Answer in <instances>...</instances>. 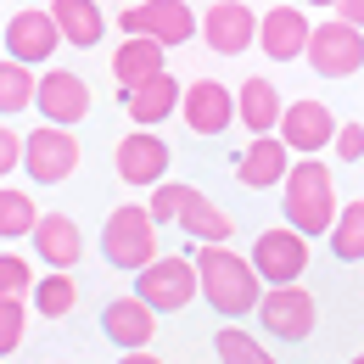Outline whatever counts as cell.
Wrapping results in <instances>:
<instances>
[{
	"label": "cell",
	"mask_w": 364,
	"mask_h": 364,
	"mask_svg": "<svg viewBox=\"0 0 364 364\" xmlns=\"http://www.w3.org/2000/svg\"><path fill=\"white\" fill-rule=\"evenodd\" d=\"M34 107V73L17 68V62H0V112H28Z\"/></svg>",
	"instance_id": "83f0119b"
},
{
	"label": "cell",
	"mask_w": 364,
	"mask_h": 364,
	"mask_svg": "<svg viewBox=\"0 0 364 364\" xmlns=\"http://www.w3.org/2000/svg\"><path fill=\"white\" fill-rule=\"evenodd\" d=\"M0 364H6V359H0Z\"/></svg>",
	"instance_id": "74e56055"
},
{
	"label": "cell",
	"mask_w": 364,
	"mask_h": 364,
	"mask_svg": "<svg viewBox=\"0 0 364 364\" xmlns=\"http://www.w3.org/2000/svg\"><path fill=\"white\" fill-rule=\"evenodd\" d=\"M309 68H314L319 79H348V73H359L364 68V34H353L348 23H314L309 28Z\"/></svg>",
	"instance_id": "9c48e42d"
},
{
	"label": "cell",
	"mask_w": 364,
	"mask_h": 364,
	"mask_svg": "<svg viewBox=\"0 0 364 364\" xmlns=\"http://www.w3.org/2000/svg\"><path fill=\"white\" fill-rule=\"evenodd\" d=\"M124 107H129V118H135L140 129H151V124L174 118V107H180V85H174L168 73H157L151 85H140V90L124 95Z\"/></svg>",
	"instance_id": "cb8c5ba5"
},
{
	"label": "cell",
	"mask_w": 364,
	"mask_h": 364,
	"mask_svg": "<svg viewBox=\"0 0 364 364\" xmlns=\"http://www.w3.org/2000/svg\"><path fill=\"white\" fill-rule=\"evenodd\" d=\"M79 140H73V129H50V124H40L34 135H23V168H28V180L34 185H62L73 168H79Z\"/></svg>",
	"instance_id": "30bf717a"
},
{
	"label": "cell",
	"mask_w": 364,
	"mask_h": 364,
	"mask_svg": "<svg viewBox=\"0 0 364 364\" xmlns=\"http://www.w3.org/2000/svg\"><path fill=\"white\" fill-rule=\"evenodd\" d=\"M274 140L286 146V157H319L331 140H336V112L325 107V101H291L286 112H280V124H274Z\"/></svg>",
	"instance_id": "5b68a950"
},
{
	"label": "cell",
	"mask_w": 364,
	"mask_h": 364,
	"mask_svg": "<svg viewBox=\"0 0 364 364\" xmlns=\"http://www.w3.org/2000/svg\"><path fill=\"white\" fill-rule=\"evenodd\" d=\"M163 73V46H151V40H124V46L112 50V79H118V90L129 95L140 85H151Z\"/></svg>",
	"instance_id": "603a6c76"
},
{
	"label": "cell",
	"mask_w": 364,
	"mask_h": 364,
	"mask_svg": "<svg viewBox=\"0 0 364 364\" xmlns=\"http://www.w3.org/2000/svg\"><path fill=\"white\" fill-rule=\"evenodd\" d=\"M258 319L280 342H309L314 336V319H319V303H314L309 286H274V291L258 297Z\"/></svg>",
	"instance_id": "ba28073f"
},
{
	"label": "cell",
	"mask_w": 364,
	"mask_h": 364,
	"mask_svg": "<svg viewBox=\"0 0 364 364\" xmlns=\"http://www.w3.org/2000/svg\"><path fill=\"white\" fill-rule=\"evenodd\" d=\"M46 11H50V23H56V34L79 50L101 46V34H107V11L95 0H50Z\"/></svg>",
	"instance_id": "44dd1931"
},
{
	"label": "cell",
	"mask_w": 364,
	"mask_h": 364,
	"mask_svg": "<svg viewBox=\"0 0 364 364\" xmlns=\"http://www.w3.org/2000/svg\"><path fill=\"white\" fill-rule=\"evenodd\" d=\"M118 364H163V359H157V353H124Z\"/></svg>",
	"instance_id": "d590c367"
},
{
	"label": "cell",
	"mask_w": 364,
	"mask_h": 364,
	"mask_svg": "<svg viewBox=\"0 0 364 364\" xmlns=\"http://www.w3.org/2000/svg\"><path fill=\"white\" fill-rule=\"evenodd\" d=\"M230 95H235V118L252 129V140H258V135H274V124H280L286 101H280V90H274L264 73L241 79V90H230Z\"/></svg>",
	"instance_id": "d6986e66"
},
{
	"label": "cell",
	"mask_w": 364,
	"mask_h": 364,
	"mask_svg": "<svg viewBox=\"0 0 364 364\" xmlns=\"http://www.w3.org/2000/svg\"><path fill=\"white\" fill-rule=\"evenodd\" d=\"M286 168H291V157H286V146L274 135H258L241 157H235V180L247 185V191H269V185L286 180Z\"/></svg>",
	"instance_id": "ffe728a7"
},
{
	"label": "cell",
	"mask_w": 364,
	"mask_h": 364,
	"mask_svg": "<svg viewBox=\"0 0 364 364\" xmlns=\"http://www.w3.org/2000/svg\"><path fill=\"white\" fill-rule=\"evenodd\" d=\"M196 297V269L191 258H157L135 274V303H146L151 314H180Z\"/></svg>",
	"instance_id": "8992f818"
},
{
	"label": "cell",
	"mask_w": 364,
	"mask_h": 364,
	"mask_svg": "<svg viewBox=\"0 0 364 364\" xmlns=\"http://www.w3.org/2000/svg\"><path fill=\"white\" fill-rule=\"evenodd\" d=\"M180 202H185V185L163 180L157 191H151V202H146V219H151V225H174V219H180Z\"/></svg>",
	"instance_id": "4dcf8cb0"
},
{
	"label": "cell",
	"mask_w": 364,
	"mask_h": 364,
	"mask_svg": "<svg viewBox=\"0 0 364 364\" xmlns=\"http://www.w3.org/2000/svg\"><path fill=\"white\" fill-rule=\"evenodd\" d=\"M331 146H336L342 163H359V157H364V129H359V124H336V140H331Z\"/></svg>",
	"instance_id": "d6a6232c"
},
{
	"label": "cell",
	"mask_w": 364,
	"mask_h": 364,
	"mask_svg": "<svg viewBox=\"0 0 364 364\" xmlns=\"http://www.w3.org/2000/svg\"><path fill=\"white\" fill-rule=\"evenodd\" d=\"M62 46V34H56V23H50L46 6H23L11 23H6V62H17V68H40L50 62V50Z\"/></svg>",
	"instance_id": "4fadbf2b"
},
{
	"label": "cell",
	"mask_w": 364,
	"mask_h": 364,
	"mask_svg": "<svg viewBox=\"0 0 364 364\" xmlns=\"http://www.w3.org/2000/svg\"><path fill=\"white\" fill-rule=\"evenodd\" d=\"M191 269H196V297H208L225 319H241V314L258 309V274H252V264H247L241 252L202 247Z\"/></svg>",
	"instance_id": "7a4b0ae2"
},
{
	"label": "cell",
	"mask_w": 364,
	"mask_h": 364,
	"mask_svg": "<svg viewBox=\"0 0 364 364\" xmlns=\"http://www.w3.org/2000/svg\"><path fill=\"white\" fill-rule=\"evenodd\" d=\"M40 225V208L23 196V191H11V185H0V241H17V235H34Z\"/></svg>",
	"instance_id": "4316f807"
},
{
	"label": "cell",
	"mask_w": 364,
	"mask_h": 364,
	"mask_svg": "<svg viewBox=\"0 0 364 364\" xmlns=\"http://www.w3.org/2000/svg\"><path fill=\"white\" fill-rule=\"evenodd\" d=\"M168 146L151 135V129H135V135L118 140V151H112V163H118V180L124 185H163V174H168Z\"/></svg>",
	"instance_id": "9a60e30c"
},
{
	"label": "cell",
	"mask_w": 364,
	"mask_h": 364,
	"mask_svg": "<svg viewBox=\"0 0 364 364\" xmlns=\"http://www.w3.org/2000/svg\"><path fill=\"white\" fill-rule=\"evenodd\" d=\"M28 303L40 309V319H62V314H73L79 286H73V274H40V286L28 291Z\"/></svg>",
	"instance_id": "484cf974"
},
{
	"label": "cell",
	"mask_w": 364,
	"mask_h": 364,
	"mask_svg": "<svg viewBox=\"0 0 364 364\" xmlns=\"http://www.w3.org/2000/svg\"><path fill=\"white\" fill-rule=\"evenodd\" d=\"M196 34L208 40L213 56H241L258 46V11L241 0H213L208 11H196Z\"/></svg>",
	"instance_id": "52a82bcc"
},
{
	"label": "cell",
	"mask_w": 364,
	"mask_h": 364,
	"mask_svg": "<svg viewBox=\"0 0 364 364\" xmlns=\"http://www.w3.org/2000/svg\"><path fill=\"white\" fill-rule=\"evenodd\" d=\"M353 364H364V353H359V359H353Z\"/></svg>",
	"instance_id": "8d00e7d4"
},
{
	"label": "cell",
	"mask_w": 364,
	"mask_h": 364,
	"mask_svg": "<svg viewBox=\"0 0 364 364\" xmlns=\"http://www.w3.org/2000/svg\"><path fill=\"white\" fill-rule=\"evenodd\" d=\"M280 208H286V230L314 241V235H331L336 225V185H331V168L319 157H297L280 180Z\"/></svg>",
	"instance_id": "6da1fadb"
},
{
	"label": "cell",
	"mask_w": 364,
	"mask_h": 364,
	"mask_svg": "<svg viewBox=\"0 0 364 364\" xmlns=\"http://www.w3.org/2000/svg\"><path fill=\"white\" fill-rule=\"evenodd\" d=\"M23 331H28V303H0V359L23 348Z\"/></svg>",
	"instance_id": "1f68e13d"
},
{
	"label": "cell",
	"mask_w": 364,
	"mask_h": 364,
	"mask_svg": "<svg viewBox=\"0 0 364 364\" xmlns=\"http://www.w3.org/2000/svg\"><path fill=\"white\" fill-rule=\"evenodd\" d=\"M252 274L258 280H269V286H303V269H309V241L303 235H291V230H264L258 241H252Z\"/></svg>",
	"instance_id": "8fae6325"
},
{
	"label": "cell",
	"mask_w": 364,
	"mask_h": 364,
	"mask_svg": "<svg viewBox=\"0 0 364 364\" xmlns=\"http://www.w3.org/2000/svg\"><path fill=\"white\" fill-rule=\"evenodd\" d=\"M101 252H107V264L112 269H146V264H157L163 252H157V225L146 219V208H112L107 213V225H101Z\"/></svg>",
	"instance_id": "3957f363"
},
{
	"label": "cell",
	"mask_w": 364,
	"mask_h": 364,
	"mask_svg": "<svg viewBox=\"0 0 364 364\" xmlns=\"http://www.w3.org/2000/svg\"><path fill=\"white\" fill-rule=\"evenodd\" d=\"M336 23H348L353 34H364V0H342L336 6Z\"/></svg>",
	"instance_id": "e575fe53"
},
{
	"label": "cell",
	"mask_w": 364,
	"mask_h": 364,
	"mask_svg": "<svg viewBox=\"0 0 364 364\" xmlns=\"http://www.w3.org/2000/svg\"><path fill=\"white\" fill-rule=\"evenodd\" d=\"M34 101H40V118L50 129H73L90 112V85L73 68H50L46 79H34Z\"/></svg>",
	"instance_id": "7c38bea8"
},
{
	"label": "cell",
	"mask_w": 364,
	"mask_h": 364,
	"mask_svg": "<svg viewBox=\"0 0 364 364\" xmlns=\"http://www.w3.org/2000/svg\"><path fill=\"white\" fill-rule=\"evenodd\" d=\"M34 291V269L17 252H0V303H23Z\"/></svg>",
	"instance_id": "f546056e"
},
{
	"label": "cell",
	"mask_w": 364,
	"mask_h": 364,
	"mask_svg": "<svg viewBox=\"0 0 364 364\" xmlns=\"http://www.w3.org/2000/svg\"><path fill=\"white\" fill-rule=\"evenodd\" d=\"M101 336L118 342L124 353H146V342L157 336V314L146 303H135V297H112L101 309Z\"/></svg>",
	"instance_id": "e0dca14e"
},
{
	"label": "cell",
	"mask_w": 364,
	"mask_h": 364,
	"mask_svg": "<svg viewBox=\"0 0 364 364\" xmlns=\"http://www.w3.org/2000/svg\"><path fill=\"white\" fill-rule=\"evenodd\" d=\"M331 252H336L342 264H359V258H364V202L336 208V225H331Z\"/></svg>",
	"instance_id": "d4e9b609"
},
{
	"label": "cell",
	"mask_w": 364,
	"mask_h": 364,
	"mask_svg": "<svg viewBox=\"0 0 364 364\" xmlns=\"http://www.w3.org/2000/svg\"><path fill=\"white\" fill-rule=\"evenodd\" d=\"M219 364H274V359L264 353V342H258L252 331L225 325V331H219Z\"/></svg>",
	"instance_id": "f1b7e54d"
},
{
	"label": "cell",
	"mask_w": 364,
	"mask_h": 364,
	"mask_svg": "<svg viewBox=\"0 0 364 364\" xmlns=\"http://www.w3.org/2000/svg\"><path fill=\"white\" fill-rule=\"evenodd\" d=\"M118 28L124 40H151V46H185L196 34V11L185 0H135L118 11Z\"/></svg>",
	"instance_id": "277c9868"
},
{
	"label": "cell",
	"mask_w": 364,
	"mask_h": 364,
	"mask_svg": "<svg viewBox=\"0 0 364 364\" xmlns=\"http://www.w3.org/2000/svg\"><path fill=\"white\" fill-rule=\"evenodd\" d=\"M258 46L269 62H297L303 50H309V11H297V6H269L264 17H258Z\"/></svg>",
	"instance_id": "2e32d148"
},
{
	"label": "cell",
	"mask_w": 364,
	"mask_h": 364,
	"mask_svg": "<svg viewBox=\"0 0 364 364\" xmlns=\"http://www.w3.org/2000/svg\"><path fill=\"white\" fill-rule=\"evenodd\" d=\"M17 163H23V135L0 124V180H6V174H11Z\"/></svg>",
	"instance_id": "836d02e7"
},
{
	"label": "cell",
	"mask_w": 364,
	"mask_h": 364,
	"mask_svg": "<svg viewBox=\"0 0 364 364\" xmlns=\"http://www.w3.org/2000/svg\"><path fill=\"white\" fill-rule=\"evenodd\" d=\"M180 118L191 135H225L235 124V95L219 85V79H196V85H180Z\"/></svg>",
	"instance_id": "5bb4252c"
},
{
	"label": "cell",
	"mask_w": 364,
	"mask_h": 364,
	"mask_svg": "<svg viewBox=\"0 0 364 364\" xmlns=\"http://www.w3.org/2000/svg\"><path fill=\"white\" fill-rule=\"evenodd\" d=\"M180 230L191 235V241H202V247H225L230 230H235V219H230L219 202H208L196 185H185V202H180Z\"/></svg>",
	"instance_id": "7402d4cb"
},
{
	"label": "cell",
	"mask_w": 364,
	"mask_h": 364,
	"mask_svg": "<svg viewBox=\"0 0 364 364\" xmlns=\"http://www.w3.org/2000/svg\"><path fill=\"white\" fill-rule=\"evenodd\" d=\"M28 241L40 247V264H50V274H68L85 258V235H79V225L68 213H40V225H34Z\"/></svg>",
	"instance_id": "ac0fdd59"
}]
</instances>
